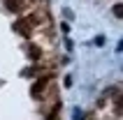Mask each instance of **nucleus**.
I'll return each mask as SVG.
<instances>
[{
    "mask_svg": "<svg viewBox=\"0 0 123 120\" xmlns=\"http://www.w3.org/2000/svg\"><path fill=\"white\" fill-rule=\"evenodd\" d=\"M30 55H33V58H40V49H37V46H30Z\"/></svg>",
    "mask_w": 123,
    "mask_h": 120,
    "instance_id": "5",
    "label": "nucleus"
},
{
    "mask_svg": "<svg viewBox=\"0 0 123 120\" xmlns=\"http://www.w3.org/2000/svg\"><path fill=\"white\" fill-rule=\"evenodd\" d=\"M47 83H49V79H40V81L33 86V95H35V97H40V93L47 88Z\"/></svg>",
    "mask_w": 123,
    "mask_h": 120,
    "instance_id": "2",
    "label": "nucleus"
},
{
    "mask_svg": "<svg viewBox=\"0 0 123 120\" xmlns=\"http://www.w3.org/2000/svg\"><path fill=\"white\" fill-rule=\"evenodd\" d=\"M33 23H35V19H23V21H16V23H14V30H16L19 35H23V37H30V30H28V28L33 26Z\"/></svg>",
    "mask_w": 123,
    "mask_h": 120,
    "instance_id": "1",
    "label": "nucleus"
},
{
    "mask_svg": "<svg viewBox=\"0 0 123 120\" xmlns=\"http://www.w3.org/2000/svg\"><path fill=\"white\" fill-rule=\"evenodd\" d=\"M95 44H98V46H102V44H105V37H102V35H100V37H95Z\"/></svg>",
    "mask_w": 123,
    "mask_h": 120,
    "instance_id": "7",
    "label": "nucleus"
},
{
    "mask_svg": "<svg viewBox=\"0 0 123 120\" xmlns=\"http://www.w3.org/2000/svg\"><path fill=\"white\" fill-rule=\"evenodd\" d=\"M114 16H116V19H121V16H123V5H121V2L114 5Z\"/></svg>",
    "mask_w": 123,
    "mask_h": 120,
    "instance_id": "4",
    "label": "nucleus"
},
{
    "mask_svg": "<svg viewBox=\"0 0 123 120\" xmlns=\"http://www.w3.org/2000/svg\"><path fill=\"white\" fill-rule=\"evenodd\" d=\"M63 86L70 88V86H72V79H70V76H65V79H63Z\"/></svg>",
    "mask_w": 123,
    "mask_h": 120,
    "instance_id": "6",
    "label": "nucleus"
},
{
    "mask_svg": "<svg viewBox=\"0 0 123 120\" xmlns=\"http://www.w3.org/2000/svg\"><path fill=\"white\" fill-rule=\"evenodd\" d=\"M21 7H23V0H7V9L9 12H19Z\"/></svg>",
    "mask_w": 123,
    "mask_h": 120,
    "instance_id": "3",
    "label": "nucleus"
}]
</instances>
